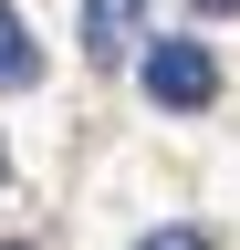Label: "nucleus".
Wrapping results in <instances>:
<instances>
[{"mask_svg":"<svg viewBox=\"0 0 240 250\" xmlns=\"http://www.w3.org/2000/svg\"><path fill=\"white\" fill-rule=\"evenodd\" d=\"M146 0H84V62H136Z\"/></svg>","mask_w":240,"mask_h":250,"instance_id":"nucleus-2","label":"nucleus"},{"mask_svg":"<svg viewBox=\"0 0 240 250\" xmlns=\"http://www.w3.org/2000/svg\"><path fill=\"white\" fill-rule=\"evenodd\" d=\"M136 250H219V240H209V229H188V219H177V229H146Z\"/></svg>","mask_w":240,"mask_h":250,"instance_id":"nucleus-4","label":"nucleus"},{"mask_svg":"<svg viewBox=\"0 0 240 250\" xmlns=\"http://www.w3.org/2000/svg\"><path fill=\"white\" fill-rule=\"evenodd\" d=\"M136 83H146V104H177V115H198V104H219V62H209V42H157L136 62Z\"/></svg>","mask_w":240,"mask_h":250,"instance_id":"nucleus-1","label":"nucleus"},{"mask_svg":"<svg viewBox=\"0 0 240 250\" xmlns=\"http://www.w3.org/2000/svg\"><path fill=\"white\" fill-rule=\"evenodd\" d=\"M188 11H209V21H219V11H240V0H188Z\"/></svg>","mask_w":240,"mask_h":250,"instance_id":"nucleus-5","label":"nucleus"},{"mask_svg":"<svg viewBox=\"0 0 240 250\" xmlns=\"http://www.w3.org/2000/svg\"><path fill=\"white\" fill-rule=\"evenodd\" d=\"M0 250H32V240H0Z\"/></svg>","mask_w":240,"mask_h":250,"instance_id":"nucleus-6","label":"nucleus"},{"mask_svg":"<svg viewBox=\"0 0 240 250\" xmlns=\"http://www.w3.org/2000/svg\"><path fill=\"white\" fill-rule=\"evenodd\" d=\"M21 83H42V42H32V21L0 0V94H21Z\"/></svg>","mask_w":240,"mask_h":250,"instance_id":"nucleus-3","label":"nucleus"}]
</instances>
